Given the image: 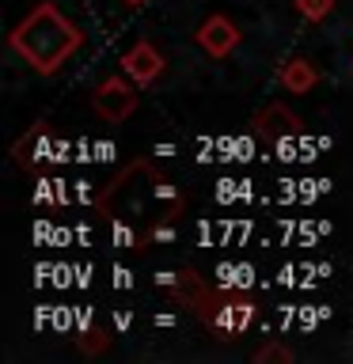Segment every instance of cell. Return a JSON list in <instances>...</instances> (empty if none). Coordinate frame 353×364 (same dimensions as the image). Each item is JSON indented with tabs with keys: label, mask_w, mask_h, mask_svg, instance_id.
Returning a JSON list of instances; mask_svg holds the SVG:
<instances>
[{
	"label": "cell",
	"mask_w": 353,
	"mask_h": 364,
	"mask_svg": "<svg viewBox=\"0 0 353 364\" xmlns=\"http://www.w3.org/2000/svg\"><path fill=\"white\" fill-rule=\"evenodd\" d=\"M80 46V34L68 19H61L53 8H38L34 16L23 23L16 31V50L27 57L34 68H42V73H50L65 61L68 53H73Z\"/></svg>",
	"instance_id": "cell-1"
},
{
	"label": "cell",
	"mask_w": 353,
	"mask_h": 364,
	"mask_svg": "<svg viewBox=\"0 0 353 364\" xmlns=\"http://www.w3.org/2000/svg\"><path fill=\"white\" fill-rule=\"evenodd\" d=\"M232 42H236V31L228 27L224 19H213V23H205V27H201V46H205V50L228 53V50H232Z\"/></svg>",
	"instance_id": "cell-2"
},
{
	"label": "cell",
	"mask_w": 353,
	"mask_h": 364,
	"mask_svg": "<svg viewBox=\"0 0 353 364\" xmlns=\"http://www.w3.org/2000/svg\"><path fill=\"white\" fill-rule=\"evenodd\" d=\"M130 68H133V73L141 76V80H152V76L159 73V57H156V53H148L144 46H141V50L130 57Z\"/></svg>",
	"instance_id": "cell-3"
}]
</instances>
